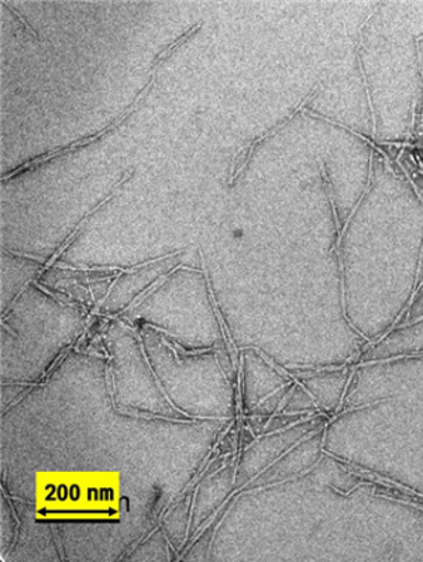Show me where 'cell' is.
Wrapping results in <instances>:
<instances>
[{
  "mask_svg": "<svg viewBox=\"0 0 423 562\" xmlns=\"http://www.w3.org/2000/svg\"><path fill=\"white\" fill-rule=\"evenodd\" d=\"M423 2L378 3L360 30L357 56L375 119V144L423 136V76L418 42Z\"/></svg>",
  "mask_w": 423,
  "mask_h": 562,
  "instance_id": "6da1fadb",
  "label": "cell"
},
{
  "mask_svg": "<svg viewBox=\"0 0 423 562\" xmlns=\"http://www.w3.org/2000/svg\"><path fill=\"white\" fill-rule=\"evenodd\" d=\"M2 3L7 4L8 8L12 9L13 13L16 14L18 19L20 20V22H22L23 26L26 27L27 32L32 33V36L36 37L38 40L37 33L34 32V30L32 29V26H30L29 23H26V20L23 19L22 14H20L16 9H13L12 4L7 3V2H2Z\"/></svg>",
  "mask_w": 423,
  "mask_h": 562,
  "instance_id": "7a4b0ae2",
  "label": "cell"
},
{
  "mask_svg": "<svg viewBox=\"0 0 423 562\" xmlns=\"http://www.w3.org/2000/svg\"><path fill=\"white\" fill-rule=\"evenodd\" d=\"M418 52H420L421 68H422V76H423V37L420 38V42H418Z\"/></svg>",
  "mask_w": 423,
  "mask_h": 562,
  "instance_id": "3957f363",
  "label": "cell"
},
{
  "mask_svg": "<svg viewBox=\"0 0 423 562\" xmlns=\"http://www.w3.org/2000/svg\"><path fill=\"white\" fill-rule=\"evenodd\" d=\"M418 162H420L421 168L423 169V148L414 147Z\"/></svg>",
  "mask_w": 423,
  "mask_h": 562,
  "instance_id": "277c9868",
  "label": "cell"
},
{
  "mask_svg": "<svg viewBox=\"0 0 423 562\" xmlns=\"http://www.w3.org/2000/svg\"><path fill=\"white\" fill-rule=\"evenodd\" d=\"M411 144L418 148H423V136L415 138Z\"/></svg>",
  "mask_w": 423,
  "mask_h": 562,
  "instance_id": "5b68a950",
  "label": "cell"
}]
</instances>
